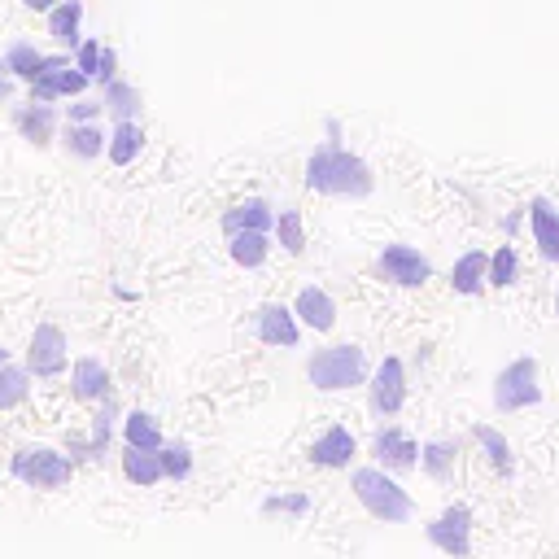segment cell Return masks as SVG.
<instances>
[{"label": "cell", "instance_id": "40", "mask_svg": "<svg viewBox=\"0 0 559 559\" xmlns=\"http://www.w3.org/2000/svg\"><path fill=\"white\" fill-rule=\"evenodd\" d=\"M5 363H9V350H5V346H0V367H5Z\"/></svg>", "mask_w": 559, "mask_h": 559}, {"label": "cell", "instance_id": "33", "mask_svg": "<svg viewBox=\"0 0 559 559\" xmlns=\"http://www.w3.org/2000/svg\"><path fill=\"white\" fill-rule=\"evenodd\" d=\"M516 271H520V254L511 245H503L498 254L490 258V271H485V280L490 284H498V289H507L511 280H516Z\"/></svg>", "mask_w": 559, "mask_h": 559}, {"label": "cell", "instance_id": "13", "mask_svg": "<svg viewBox=\"0 0 559 559\" xmlns=\"http://www.w3.org/2000/svg\"><path fill=\"white\" fill-rule=\"evenodd\" d=\"M293 319H302V324L315 328V332H332V324H337V302H332L324 289L306 284V289L297 293V302H293Z\"/></svg>", "mask_w": 559, "mask_h": 559}, {"label": "cell", "instance_id": "41", "mask_svg": "<svg viewBox=\"0 0 559 559\" xmlns=\"http://www.w3.org/2000/svg\"><path fill=\"white\" fill-rule=\"evenodd\" d=\"M555 315H559V293H555Z\"/></svg>", "mask_w": 559, "mask_h": 559}, {"label": "cell", "instance_id": "29", "mask_svg": "<svg viewBox=\"0 0 559 559\" xmlns=\"http://www.w3.org/2000/svg\"><path fill=\"white\" fill-rule=\"evenodd\" d=\"M40 66H44V53L35 49V44H27V40H18V44H9V53H5V70L14 79H35L40 75Z\"/></svg>", "mask_w": 559, "mask_h": 559}, {"label": "cell", "instance_id": "32", "mask_svg": "<svg viewBox=\"0 0 559 559\" xmlns=\"http://www.w3.org/2000/svg\"><path fill=\"white\" fill-rule=\"evenodd\" d=\"M276 232H280V245L289 249V254H302L306 249V228H302V214L297 210H280L276 214Z\"/></svg>", "mask_w": 559, "mask_h": 559}, {"label": "cell", "instance_id": "19", "mask_svg": "<svg viewBox=\"0 0 559 559\" xmlns=\"http://www.w3.org/2000/svg\"><path fill=\"white\" fill-rule=\"evenodd\" d=\"M14 127L22 132V140H31V145H44V140H53V127H57V114L53 105H22L14 114Z\"/></svg>", "mask_w": 559, "mask_h": 559}, {"label": "cell", "instance_id": "35", "mask_svg": "<svg viewBox=\"0 0 559 559\" xmlns=\"http://www.w3.org/2000/svg\"><path fill=\"white\" fill-rule=\"evenodd\" d=\"M263 511L271 516V511H284V516H306L311 511V498L306 494H276V498H267Z\"/></svg>", "mask_w": 559, "mask_h": 559}, {"label": "cell", "instance_id": "8", "mask_svg": "<svg viewBox=\"0 0 559 559\" xmlns=\"http://www.w3.org/2000/svg\"><path fill=\"white\" fill-rule=\"evenodd\" d=\"M380 271H385L394 284H402V289H420V284L433 276L428 258L420 254V249H411V245H385L380 249Z\"/></svg>", "mask_w": 559, "mask_h": 559}, {"label": "cell", "instance_id": "10", "mask_svg": "<svg viewBox=\"0 0 559 559\" xmlns=\"http://www.w3.org/2000/svg\"><path fill=\"white\" fill-rule=\"evenodd\" d=\"M297 337H302V328H297V319L289 306L280 302H267L263 311H258V341L263 346H280V350H293Z\"/></svg>", "mask_w": 559, "mask_h": 559}, {"label": "cell", "instance_id": "5", "mask_svg": "<svg viewBox=\"0 0 559 559\" xmlns=\"http://www.w3.org/2000/svg\"><path fill=\"white\" fill-rule=\"evenodd\" d=\"M542 402V385H538V363L529 359H511L503 372L494 376V407L498 411H525Z\"/></svg>", "mask_w": 559, "mask_h": 559}, {"label": "cell", "instance_id": "18", "mask_svg": "<svg viewBox=\"0 0 559 559\" xmlns=\"http://www.w3.org/2000/svg\"><path fill=\"white\" fill-rule=\"evenodd\" d=\"M123 442H127V450H149V455H158V450L166 446L162 442V424L153 420L149 411H132L123 420Z\"/></svg>", "mask_w": 559, "mask_h": 559}, {"label": "cell", "instance_id": "28", "mask_svg": "<svg viewBox=\"0 0 559 559\" xmlns=\"http://www.w3.org/2000/svg\"><path fill=\"white\" fill-rule=\"evenodd\" d=\"M477 442L485 446V455H490V463H494V472H498V477H511V472H516V459H511V446H507V437L498 433V428H490V424H477Z\"/></svg>", "mask_w": 559, "mask_h": 559}, {"label": "cell", "instance_id": "36", "mask_svg": "<svg viewBox=\"0 0 559 559\" xmlns=\"http://www.w3.org/2000/svg\"><path fill=\"white\" fill-rule=\"evenodd\" d=\"M101 114L105 110L97 101H75V105H70V127H88V123H97Z\"/></svg>", "mask_w": 559, "mask_h": 559}, {"label": "cell", "instance_id": "38", "mask_svg": "<svg viewBox=\"0 0 559 559\" xmlns=\"http://www.w3.org/2000/svg\"><path fill=\"white\" fill-rule=\"evenodd\" d=\"M14 97V75L5 70V62H0V101H9Z\"/></svg>", "mask_w": 559, "mask_h": 559}, {"label": "cell", "instance_id": "26", "mask_svg": "<svg viewBox=\"0 0 559 559\" xmlns=\"http://www.w3.org/2000/svg\"><path fill=\"white\" fill-rule=\"evenodd\" d=\"M27 394H31V372H27V367H18V363L0 367V411L22 407Z\"/></svg>", "mask_w": 559, "mask_h": 559}, {"label": "cell", "instance_id": "23", "mask_svg": "<svg viewBox=\"0 0 559 559\" xmlns=\"http://www.w3.org/2000/svg\"><path fill=\"white\" fill-rule=\"evenodd\" d=\"M140 145H145V132H140V123H118L114 136L105 140V153H110L114 166H132L140 158Z\"/></svg>", "mask_w": 559, "mask_h": 559}, {"label": "cell", "instance_id": "31", "mask_svg": "<svg viewBox=\"0 0 559 559\" xmlns=\"http://www.w3.org/2000/svg\"><path fill=\"white\" fill-rule=\"evenodd\" d=\"M158 463H162V481H188L193 477V450L184 442H166L158 450Z\"/></svg>", "mask_w": 559, "mask_h": 559}, {"label": "cell", "instance_id": "1", "mask_svg": "<svg viewBox=\"0 0 559 559\" xmlns=\"http://www.w3.org/2000/svg\"><path fill=\"white\" fill-rule=\"evenodd\" d=\"M306 188L328 197H367L372 193V171L346 149H315L306 162Z\"/></svg>", "mask_w": 559, "mask_h": 559}, {"label": "cell", "instance_id": "16", "mask_svg": "<svg viewBox=\"0 0 559 559\" xmlns=\"http://www.w3.org/2000/svg\"><path fill=\"white\" fill-rule=\"evenodd\" d=\"M372 455L380 459V468H415V455H420V446L411 442L402 428H380L376 442H372Z\"/></svg>", "mask_w": 559, "mask_h": 559}, {"label": "cell", "instance_id": "27", "mask_svg": "<svg viewBox=\"0 0 559 559\" xmlns=\"http://www.w3.org/2000/svg\"><path fill=\"white\" fill-rule=\"evenodd\" d=\"M123 477L140 485V490H153V485L162 481V463L158 455H149V450H127L123 455Z\"/></svg>", "mask_w": 559, "mask_h": 559}, {"label": "cell", "instance_id": "30", "mask_svg": "<svg viewBox=\"0 0 559 559\" xmlns=\"http://www.w3.org/2000/svg\"><path fill=\"white\" fill-rule=\"evenodd\" d=\"M66 153H75L79 162H92L105 153V132L101 127H66Z\"/></svg>", "mask_w": 559, "mask_h": 559}, {"label": "cell", "instance_id": "25", "mask_svg": "<svg viewBox=\"0 0 559 559\" xmlns=\"http://www.w3.org/2000/svg\"><path fill=\"white\" fill-rule=\"evenodd\" d=\"M101 110H110L118 123H136V110H140V92L132 88V83H123V79H110L105 83V101H101Z\"/></svg>", "mask_w": 559, "mask_h": 559}, {"label": "cell", "instance_id": "6", "mask_svg": "<svg viewBox=\"0 0 559 559\" xmlns=\"http://www.w3.org/2000/svg\"><path fill=\"white\" fill-rule=\"evenodd\" d=\"M66 363H70L66 332L57 324H35L31 341H27V372L40 376V380H53V376L66 372Z\"/></svg>", "mask_w": 559, "mask_h": 559}, {"label": "cell", "instance_id": "2", "mask_svg": "<svg viewBox=\"0 0 559 559\" xmlns=\"http://www.w3.org/2000/svg\"><path fill=\"white\" fill-rule=\"evenodd\" d=\"M354 498L363 503V511L380 525H407L415 516V498L389 477L385 468H354Z\"/></svg>", "mask_w": 559, "mask_h": 559}, {"label": "cell", "instance_id": "24", "mask_svg": "<svg viewBox=\"0 0 559 559\" xmlns=\"http://www.w3.org/2000/svg\"><path fill=\"white\" fill-rule=\"evenodd\" d=\"M455 455H459V442H450V437H437V442H428L424 450H420V468L428 472L433 481H446L450 472H455Z\"/></svg>", "mask_w": 559, "mask_h": 559}, {"label": "cell", "instance_id": "7", "mask_svg": "<svg viewBox=\"0 0 559 559\" xmlns=\"http://www.w3.org/2000/svg\"><path fill=\"white\" fill-rule=\"evenodd\" d=\"M424 538L450 559H468L472 555V511L463 503L446 507L433 525H424Z\"/></svg>", "mask_w": 559, "mask_h": 559}, {"label": "cell", "instance_id": "14", "mask_svg": "<svg viewBox=\"0 0 559 559\" xmlns=\"http://www.w3.org/2000/svg\"><path fill=\"white\" fill-rule=\"evenodd\" d=\"M83 88H88V79H83L75 66L44 70L40 79H31V101H35V105H49V101H57V97H79Z\"/></svg>", "mask_w": 559, "mask_h": 559}, {"label": "cell", "instance_id": "9", "mask_svg": "<svg viewBox=\"0 0 559 559\" xmlns=\"http://www.w3.org/2000/svg\"><path fill=\"white\" fill-rule=\"evenodd\" d=\"M402 402H407V367H402V359L389 354V359L376 367V380H372V411L398 415Z\"/></svg>", "mask_w": 559, "mask_h": 559}, {"label": "cell", "instance_id": "3", "mask_svg": "<svg viewBox=\"0 0 559 559\" xmlns=\"http://www.w3.org/2000/svg\"><path fill=\"white\" fill-rule=\"evenodd\" d=\"M9 472L27 490H62L75 477V459L62 455L57 446H18L9 459Z\"/></svg>", "mask_w": 559, "mask_h": 559}, {"label": "cell", "instance_id": "15", "mask_svg": "<svg viewBox=\"0 0 559 559\" xmlns=\"http://www.w3.org/2000/svg\"><path fill=\"white\" fill-rule=\"evenodd\" d=\"M271 228H276V210H271L263 197H249L223 214V232L228 236H236V232H263L267 236Z\"/></svg>", "mask_w": 559, "mask_h": 559}, {"label": "cell", "instance_id": "22", "mask_svg": "<svg viewBox=\"0 0 559 559\" xmlns=\"http://www.w3.org/2000/svg\"><path fill=\"white\" fill-rule=\"evenodd\" d=\"M79 22H83V0H62L49 9V35L57 44H75L79 49Z\"/></svg>", "mask_w": 559, "mask_h": 559}, {"label": "cell", "instance_id": "12", "mask_svg": "<svg viewBox=\"0 0 559 559\" xmlns=\"http://www.w3.org/2000/svg\"><path fill=\"white\" fill-rule=\"evenodd\" d=\"M359 455V442H354L350 428L332 424L324 437H315L311 446V463H319V468H350V459Z\"/></svg>", "mask_w": 559, "mask_h": 559}, {"label": "cell", "instance_id": "17", "mask_svg": "<svg viewBox=\"0 0 559 559\" xmlns=\"http://www.w3.org/2000/svg\"><path fill=\"white\" fill-rule=\"evenodd\" d=\"M529 219H533V241H538V249L551 263H559V210L546 197H538L529 206Z\"/></svg>", "mask_w": 559, "mask_h": 559}, {"label": "cell", "instance_id": "20", "mask_svg": "<svg viewBox=\"0 0 559 559\" xmlns=\"http://www.w3.org/2000/svg\"><path fill=\"white\" fill-rule=\"evenodd\" d=\"M485 271H490V254L485 249H472V254H463L455 271H450V284H455V293H481V284H485Z\"/></svg>", "mask_w": 559, "mask_h": 559}, {"label": "cell", "instance_id": "39", "mask_svg": "<svg viewBox=\"0 0 559 559\" xmlns=\"http://www.w3.org/2000/svg\"><path fill=\"white\" fill-rule=\"evenodd\" d=\"M22 5H27V9H35V14H49V9L57 5V0H22Z\"/></svg>", "mask_w": 559, "mask_h": 559}, {"label": "cell", "instance_id": "4", "mask_svg": "<svg viewBox=\"0 0 559 559\" xmlns=\"http://www.w3.org/2000/svg\"><path fill=\"white\" fill-rule=\"evenodd\" d=\"M306 376L319 394H341V389L363 385L367 376V354L359 346H328L306 363Z\"/></svg>", "mask_w": 559, "mask_h": 559}, {"label": "cell", "instance_id": "21", "mask_svg": "<svg viewBox=\"0 0 559 559\" xmlns=\"http://www.w3.org/2000/svg\"><path fill=\"white\" fill-rule=\"evenodd\" d=\"M228 254H232V263L236 267H263L267 263V254H271V241L263 232H236V236H228Z\"/></svg>", "mask_w": 559, "mask_h": 559}, {"label": "cell", "instance_id": "37", "mask_svg": "<svg viewBox=\"0 0 559 559\" xmlns=\"http://www.w3.org/2000/svg\"><path fill=\"white\" fill-rule=\"evenodd\" d=\"M114 66H118V53H114V49H105V53H101V83H110V79H114Z\"/></svg>", "mask_w": 559, "mask_h": 559}, {"label": "cell", "instance_id": "34", "mask_svg": "<svg viewBox=\"0 0 559 559\" xmlns=\"http://www.w3.org/2000/svg\"><path fill=\"white\" fill-rule=\"evenodd\" d=\"M101 53H105L101 40H79V49H75V70H79L83 79H101Z\"/></svg>", "mask_w": 559, "mask_h": 559}, {"label": "cell", "instance_id": "11", "mask_svg": "<svg viewBox=\"0 0 559 559\" xmlns=\"http://www.w3.org/2000/svg\"><path fill=\"white\" fill-rule=\"evenodd\" d=\"M70 394H75L79 402H97L110 394V367H105L97 354H83V359H75V367H70Z\"/></svg>", "mask_w": 559, "mask_h": 559}]
</instances>
